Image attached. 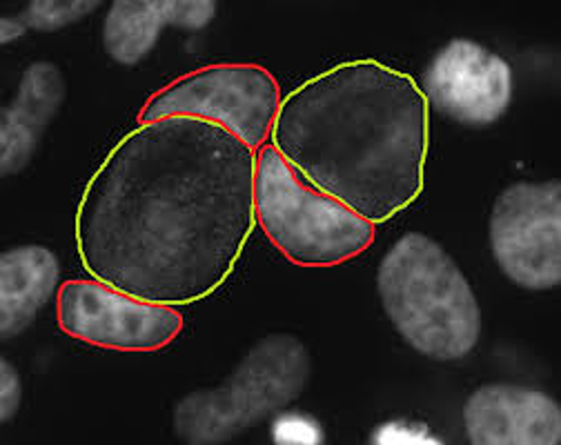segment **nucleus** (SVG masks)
<instances>
[{"instance_id":"nucleus-1","label":"nucleus","mask_w":561,"mask_h":445,"mask_svg":"<svg viewBox=\"0 0 561 445\" xmlns=\"http://www.w3.org/2000/svg\"><path fill=\"white\" fill-rule=\"evenodd\" d=\"M254 176L256 152L215 123H138L81 194L83 270L150 304L207 299L232 276L256 226Z\"/></svg>"},{"instance_id":"nucleus-2","label":"nucleus","mask_w":561,"mask_h":445,"mask_svg":"<svg viewBox=\"0 0 561 445\" xmlns=\"http://www.w3.org/2000/svg\"><path fill=\"white\" fill-rule=\"evenodd\" d=\"M270 145L312 187L379 226L424 192L431 110L410 73L345 60L280 101Z\"/></svg>"},{"instance_id":"nucleus-3","label":"nucleus","mask_w":561,"mask_h":445,"mask_svg":"<svg viewBox=\"0 0 561 445\" xmlns=\"http://www.w3.org/2000/svg\"><path fill=\"white\" fill-rule=\"evenodd\" d=\"M386 319L403 343L437 363L468 358L481 339L477 294L446 248L424 232L399 237L377 267Z\"/></svg>"},{"instance_id":"nucleus-4","label":"nucleus","mask_w":561,"mask_h":445,"mask_svg":"<svg viewBox=\"0 0 561 445\" xmlns=\"http://www.w3.org/2000/svg\"><path fill=\"white\" fill-rule=\"evenodd\" d=\"M312 379V354L290 332L259 339L217 388L194 390L172 408V430L187 445H224L290 408Z\"/></svg>"},{"instance_id":"nucleus-5","label":"nucleus","mask_w":561,"mask_h":445,"mask_svg":"<svg viewBox=\"0 0 561 445\" xmlns=\"http://www.w3.org/2000/svg\"><path fill=\"white\" fill-rule=\"evenodd\" d=\"M256 226L290 263L332 267L364 254L377 226L301 179L272 145L256 152Z\"/></svg>"},{"instance_id":"nucleus-6","label":"nucleus","mask_w":561,"mask_h":445,"mask_svg":"<svg viewBox=\"0 0 561 445\" xmlns=\"http://www.w3.org/2000/svg\"><path fill=\"white\" fill-rule=\"evenodd\" d=\"M280 101L278 83L265 67L221 62L190 71L152 94L138 123L192 116L228 129L259 152L270 140Z\"/></svg>"},{"instance_id":"nucleus-7","label":"nucleus","mask_w":561,"mask_h":445,"mask_svg":"<svg viewBox=\"0 0 561 445\" xmlns=\"http://www.w3.org/2000/svg\"><path fill=\"white\" fill-rule=\"evenodd\" d=\"M500 272L519 289L561 285V181H517L500 192L488 218Z\"/></svg>"},{"instance_id":"nucleus-8","label":"nucleus","mask_w":561,"mask_h":445,"mask_svg":"<svg viewBox=\"0 0 561 445\" xmlns=\"http://www.w3.org/2000/svg\"><path fill=\"white\" fill-rule=\"evenodd\" d=\"M56 319L67 336L116 352H157L183 330L176 308L136 299L96 278L62 283Z\"/></svg>"},{"instance_id":"nucleus-9","label":"nucleus","mask_w":561,"mask_h":445,"mask_svg":"<svg viewBox=\"0 0 561 445\" xmlns=\"http://www.w3.org/2000/svg\"><path fill=\"white\" fill-rule=\"evenodd\" d=\"M421 92L428 110L468 127L497 125L515 99L513 65L472 38H453L431 58Z\"/></svg>"},{"instance_id":"nucleus-10","label":"nucleus","mask_w":561,"mask_h":445,"mask_svg":"<svg viewBox=\"0 0 561 445\" xmlns=\"http://www.w3.org/2000/svg\"><path fill=\"white\" fill-rule=\"evenodd\" d=\"M463 432L472 445H559L561 408L537 388L485 384L463 403Z\"/></svg>"},{"instance_id":"nucleus-11","label":"nucleus","mask_w":561,"mask_h":445,"mask_svg":"<svg viewBox=\"0 0 561 445\" xmlns=\"http://www.w3.org/2000/svg\"><path fill=\"white\" fill-rule=\"evenodd\" d=\"M217 14V0H114L103 19V52L121 67H136L157 49L168 27L196 34Z\"/></svg>"},{"instance_id":"nucleus-12","label":"nucleus","mask_w":561,"mask_h":445,"mask_svg":"<svg viewBox=\"0 0 561 445\" xmlns=\"http://www.w3.org/2000/svg\"><path fill=\"white\" fill-rule=\"evenodd\" d=\"M67 99L62 69L51 60L25 67L14 99L0 112V176L25 172Z\"/></svg>"},{"instance_id":"nucleus-13","label":"nucleus","mask_w":561,"mask_h":445,"mask_svg":"<svg viewBox=\"0 0 561 445\" xmlns=\"http://www.w3.org/2000/svg\"><path fill=\"white\" fill-rule=\"evenodd\" d=\"M60 259L41 243L0 254V341L27 332L60 289Z\"/></svg>"},{"instance_id":"nucleus-14","label":"nucleus","mask_w":561,"mask_h":445,"mask_svg":"<svg viewBox=\"0 0 561 445\" xmlns=\"http://www.w3.org/2000/svg\"><path fill=\"white\" fill-rule=\"evenodd\" d=\"M101 8V0H32L19 16L30 32L54 34L85 21Z\"/></svg>"},{"instance_id":"nucleus-15","label":"nucleus","mask_w":561,"mask_h":445,"mask_svg":"<svg viewBox=\"0 0 561 445\" xmlns=\"http://www.w3.org/2000/svg\"><path fill=\"white\" fill-rule=\"evenodd\" d=\"M270 438L276 445H323L325 430L317 417L286 408L270 419Z\"/></svg>"},{"instance_id":"nucleus-16","label":"nucleus","mask_w":561,"mask_h":445,"mask_svg":"<svg viewBox=\"0 0 561 445\" xmlns=\"http://www.w3.org/2000/svg\"><path fill=\"white\" fill-rule=\"evenodd\" d=\"M373 445H442L439 438L426 423L412 419H390L377 425L368 438Z\"/></svg>"},{"instance_id":"nucleus-17","label":"nucleus","mask_w":561,"mask_h":445,"mask_svg":"<svg viewBox=\"0 0 561 445\" xmlns=\"http://www.w3.org/2000/svg\"><path fill=\"white\" fill-rule=\"evenodd\" d=\"M23 406V379L10 358H0V423H10Z\"/></svg>"},{"instance_id":"nucleus-18","label":"nucleus","mask_w":561,"mask_h":445,"mask_svg":"<svg viewBox=\"0 0 561 445\" xmlns=\"http://www.w3.org/2000/svg\"><path fill=\"white\" fill-rule=\"evenodd\" d=\"M27 32L30 30L21 21V16H3V19H0V45H12L14 41H21Z\"/></svg>"}]
</instances>
